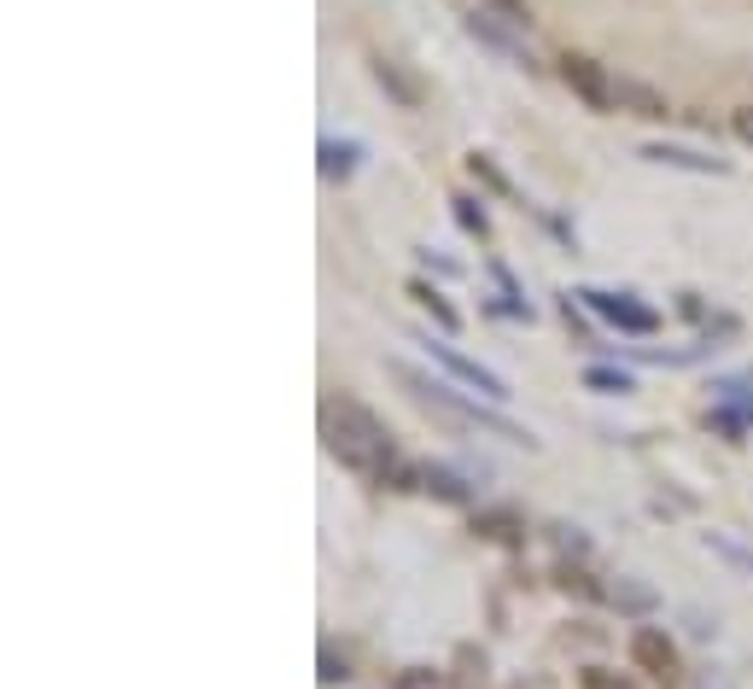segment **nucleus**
Here are the masks:
<instances>
[{"label":"nucleus","instance_id":"1","mask_svg":"<svg viewBox=\"0 0 753 689\" xmlns=\"http://www.w3.org/2000/svg\"><path fill=\"white\" fill-rule=\"evenodd\" d=\"M321 427H328V451L351 468L357 479H385L397 474V444L385 433V421L374 410H362L357 398H333L328 410H321Z\"/></svg>","mask_w":753,"mask_h":689},{"label":"nucleus","instance_id":"2","mask_svg":"<svg viewBox=\"0 0 753 689\" xmlns=\"http://www.w3.org/2000/svg\"><path fill=\"white\" fill-rule=\"evenodd\" d=\"M385 369H392L403 386H410V398L415 403H426V410H438V415H450V421H462V427H479V433H497V438H508V444H526V451H532V433L526 427H515V421L508 415H497L491 403H474V398H462V392H450L444 386V380H433V374H421V369H410V362L403 357H392L385 362Z\"/></svg>","mask_w":753,"mask_h":689},{"label":"nucleus","instance_id":"3","mask_svg":"<svg viewBox=\"0 0 753 689\" xmlns=\"http://www.w3.org/2000/svg\"><path fill=\"white\" fill-rule=\"evenodd\" d=\"M462 30L474 35V42L485 47V53H497V59H508V65H526L532 71V53H526V42H520V24H508L502 12H491V7H474V12H462Z\"/></svg>","mask_w":753,"mask_h":689},{"label":"nucleus","instance_id":"4","mask_svg":"<svg viewBox=\"0 0 753 689\" xmlns=\"http://www.w3.org/2000/svg\"><path fill=\"white\" fill-rule=\"evenodd\" d=\"M561 83L573 88L590 112H619V99H614V76H607L590 53H566V59H561Z\"/></svg>","mask_w":753,"mask_h":689},{"label":"nucleus","instance_id":"5","mask_svg":"<svg viewBox=\"0 0 753 689\" xmlns=\"http://www.w3.org/2000/svg\"><path fill=\"white\" fill-rule=\"evenodd\" d=\"M630 666L648 672V678H660V683H678V672H683L678 643H671L660 625H637V632H630Z\"/></svg>","mask_w":753,"mask_h":689},{"label":"nucleus","instance_id":"6","mask_svg":"<svg viewBox=\"0 0 753 689\" xmlns=\"http://www.w3.org/2000/svg\"><path fill=\"white\" fill-rule=\"evenodd\" d=\"M426 357H433V362H444V369H450V374L462 380V386H474L485 403H502V398H508V380H502V374H491V369H485V362L462 357L450 339H426Z\"/></svg>","mask_w":753,"mask_h":689},{"label":"nucleus","instance_id":"7","mask_svg":"<svg viewBox=\"0 0 753 689\" xmlns=\"http://www.w3.org/2000/svg\"><path fill=\"white\" fill-rule=\"evenodd\" d=\"M584 304H590L602 321L625 328V333H655V328H660V316L648 310V304H630L625 293H584Z\"/></svg>","mask_w":753,"mask_h":689},{"label":"nucleus","instance_id":"8","mask_svg":"<svg viewBox=\"0 0 753 689\" xmlns=\"http://www.w3.org/2000/svg\"><path fill=\"white\" fill-rule=\"evenodd\" d=\"M374 83H380V94L392 99V106H403V112H415V106H426V83L410 71V65H397V59H374Z\"/></svg>","mask_w":753,"mask_h":689},{"label":"nucleus","instance_id":"9","mask_svg":"<svg viewBox=\"0 0 753 689\" xmlns=\"http://www.w3.org/2000/svg\"><path fill=\"white\" fill-rule=\"evenodd\" d=\"M614 99H619V112H630V117H671V106H666V94L655 88V83H643V76H614Z\"/></svg>","mask_w":753,"mask_h":689},{"label":"nucleus","instance_id":"10","mask_svg":"<svg viewBox=\"0 0 753 689\" xmlns=\"http://www.w3.org/2000/svg\"><path fill=\"white\" fill-rule=\"evenodd\" d=\"M648 165H671V170H696V176H724V158L712 152H689V147H643Z\"/></svg>","mask_w":753,"mask_h":689},{"label":"nucleus","instance_id":"11","mask_svg":"<svg viewBox=\"0 0 753 689\" xmlns=\"http://www.w3.org/2000/svg\"><path fill=\"white\" fill-rule=\"evenodd\" d=\"M707 550L719 555V561H730V566H736V573H747V579H753V543L730 538V532H707Z\"/></svg>","mask_w":753,"mask_h":689},{"label":"nucleus","instance_id":"12","mask_svg":"<svg viewBox=\"0 0 753 689\" xmlns=\"http://www.w3.org/2000/svg\"><path fill=\"white\" fill-rule=\"evenodd\" d=\"M415 304H421V310L438 321V333H444V339H450V333L462 328V316H456V310H450V304H444V298H438L433 287H415Z\"/></svg>","mask_w":753,"mask_h":689},{"label":"nucleus","instance_id":"13","mask_svg":"<svg viewBox=\"0 0 753 689\" xmlns=\"http://www.w3.org/2000/svg\"><path fill=\"white\" fill-rule=\"evenodd\" d=\"M392 689H450V678L433 672V666H403V672L392 678Z\"/></svg>","mask_w":753,"mask_h":689},{"label":"nucleus","instance_id":"14","mask_svg":"<svg viewBox=\"0 0 753 689\" xmlns=\"http://www.w3.org/2000/svg\"><path fill=\"white\" fill-rule=\"evenodd\" d=\"M421 485H426V491H438L444 502H467L462 479H456V474H444V468H421Z\"/></svg>","mask_w":753,"mask_h":689},{"label":"nucleus","instance_id":"15","mask_svg":"<svg viewBox=\"0 0 753 689\" xmlns=\"http://www.w3.org/2000/svg\"><path fill=\"white\" fill-rule=\"evenodd\" d=\"M467 170H474L479 181H485V188H497V193H515V188H508V176L491 165V158H485V152H474V158H467Z\"/></svg>","mask_w":753,"mask_h":689},{"label":"nucleus","instance_id":"16","mask_svg":"<svg viewBox=\"0 0 753 689\" xmlns=\"http://www.w3.org/2000/svg\"><path fill=\"white\" fill-rule=\"evenodd\" d=\"M485 7L491 12H502L508 24H520V30H532V7H526V0H485Z\"/></svg>","mask_w":753,"mask_h":689},{"label":"nucleus","instance_id":"17","mask_svg":"<svg viewBox=\"0 0 753 689\" xmlns=\"http://www.w3.org/2000/svg\"><path fill=\"white\" fill-rule=\"evenodd\" d=\"M730 135H736L742 147H753V106H736V112H730Z\"/></svg>","mask_w":753,"mask_h":689},{"label":"nucleus","instance_id":"18","mask_svg":"<svg viewBox=\"0 0 753 689\" xmlns=\"http://www.w3.org/2000/svg\"><path fill=\"white\" fill-rule=\"evenodd\" d=\"M321 170H328V176H344V170H351V152L328 140V147H321Z\"/></svg>","mask_w":753,"mask_h":689},{"label":"nucleus","instance_id":"19","mask_svg":"<svg viewBox=\"0 0 753 689\" xmlns=\"http://www.w3.org/2000/svg\"><path fill=\"white\" fill-rule=\"evenodd\" d=\"M584 380H590L596 392H630V380H625V374H607V369H590Z\"/></svg>","mask_w":753,"mask_h":689},{"label":"nucleus","instance_id":"20","mask_svg":"<svg viewBox=\"0 0 753 689\" xmlns=\"http://www.w3.org/2000/svg\"><path fill=\"white\" fill-rule=\"evenodd\" d=\"M339 678H351V672H344V660L333 655V648H321V683H339Z\"/></svg>","mask_w":753,"mask_h":689},{"label":"nucleus","instance_id":"21","mask_svg":"<svg viewBox=\"0 0 753 689\" xmlns=\"http://www.w3.org/2000/svg\"><path fill=\"white\" fill-rule=\"evenodd\" d=\"M614 602H625V607H648L655 596H648V591H637V584H619V591H614Z\"/></svg>","mask_w":753,"mask_h":689},{"label":"nucleus","instance_id":"22","mask_svg":"<svg viewBox=\"0 0 753 689\" xmlns=\"http://www.w3.org/2000/svg\"><path fill=\"white\" fill-rule=\"evenodd\" d=\"M456 205H462L456 216L467 222V229H474V234H485V211H474V199H456Z\"/></svg>","mask_w":753,"mask_h":689}]
</instances>
